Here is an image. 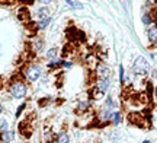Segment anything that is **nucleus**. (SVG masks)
Listing matches in <instances>:
<instances>
[{
  "label": "nucleus",
  "instance_id": "f257e3e1",
  "mask_svg": "<svg viewBox=\"0 0 157 143\" xmlns=\"http://www.w3.org/2000/svg\"><path fill=\"white\" fill-rule=\"evenodd\" d=\"M134 72L137 74H146L148 72V63L144 57H137L134 63Z\"/></svg>",
  "mask_w": 157,
  "mask_h": 143
},
{
  "label": "nucleus",
  "instance_id": "f03ea898",
  "mask_svg": "<svg viewBox=\"0 0 157 143\" xmlns=\"http://www.w3.org/2000/svg\"><path fill=\"white\" fill-rule=\"evenodd\" d=\"M10 93L15 98H23L26 95V86L23 85L22 82H16L10 86Z\"/></svg>",
  "mask_w": 157,
  "mask_h": 143
},
{
  "label": "nucleus",
  "instance_id": "7ed1b4c3",
  "mask_svg": "<svg viewBox=\"0 0 157 143\" xmlns=\"http://www.w3.org/2000/svg\"><path fill=\"white\" fill-rule=\"evenodd\" d=\"M39 74H41V69L38 66H29L26 69V77L29 80H36L39 77Z\"/></svg>",
  "mask_w": 157,
  "mask_h": 143
},
{
  "label": "nucleus",
  "instance_id": "20e7f679",
  "mask_svg": "<svg viewBox=\"0 0 157 143\" xmlns=\"http://www.w3.org/2000/svg\"><path fill=\"white\" fill-rule=\"evenodd\" d=\"M98 74H99V79H108L109 77V69L105 64H99L98 66Z\"/></svg>",
  "mask_w": 157,
  "mask_h": 143
},
{
  "label": "nucleus",
  "instance_id": "39448f33",
  "mask_svg": "<svg viewBox=\"0 0 157 143\" xmlns=\"http://www.w3.org/2000/svg\"><path fill=\"white\" fill-rule=\"evenodd\" d=\"M109 86V79H99L98 80V85H96V89L99 92H105Z\"/></svg>",
  "mask_w": 157,
  "mask_h": 143
},
{
  "label": "nucleus",
  "instance_id": "423d86ee",
  "mask_svg": "<svg viewBox=\"0 0 157 143\" xmlns=\"http://www.w3.org/2000/svg\"><path fill=\"white\" fill-rule=\"evenodd\" d=\"M148 40L151 41L153 44L157 42V26H151L148 29Z\"/></svg>",
  "mask_w": 157,
  "mask_h": 143
},
{
  "label": "nucleus",
  "instance_id": "0eeeda50",
  "mask_svg": "<svg viewBox=\"0 0 157 143\" xmlns=\"http://www.w3.org/2000/svg\"><path fill=\"white\" fill-rule=\"evenodd\" d=\"M13 137H15V133L10 132V130H9V132H3V133H2V140H3L5 143L12 142V140H13Z\"/></svg>",
  "mask_w": 157,
  "mask_h": 143
},
{
  "label": "nucleus",
  "instance_id": "6e6552de",
  "mask_svg": "<svg viewBox=\"0 0 157 143\" xmlns=\"http://www.w3.org/2000/svg\"><path fill=\"white\" fill-rule=\"evenodd\" d=\"M99 118L102 121H108L109 118H112V113H109V111H102L101 114H99Z\"/></svg>",
  "mask_w": 157,
  "mask_h": 143
},
{
  "label": "nucleus",
  "instance_id": "1a4fd4ad",
  "mask_svg": "<svg viewBox=\"0 0 157 143\" xmlns=\"http://www.w3.org/2000/svg\"><path fill=\"white\" fill-rule=\"evenodd\" d=\"M68 142H70V137H68L67 133L60 134V136H58V140H57V143H68Z\"/></svg>",
  "mask_w": 157,
  "mask_h": 143
},
{
  "label": "nucleus",
  "instance_id": "9d476101",
  "mask_svg": "<svg viewBox=\"0 0 157 143\" xmlns=\"http://www.w3.org/2000/svg\"><path fill=\"white\" fill-rule=\"evenodd\" d=\"M48 22H50V18H41V21H39V28H45L47 25H48Z\"/></svg>",
  "mask_w": 157,
  "mask_h": 143
},
{
  "label": "nucleus",
  "instance_id": "9b49d317",
  "mask_svg": "<svg viewBox=\"0 0 157 143\" xmlns=\"http://www.w3.org/2000/svg\"><path fill=\"white\" fill-rule=\"evenodd\" d=\"M57 56V50L56 48H51V50H48V53H47V58H56Z\"/></svg>",
  "mask_w": 157,
  "mask_h": 143
},
{
  "label": "nucleus",
  "instance_id": "f8f14e48",
  "mask_svg": "<svg viewBox=\"0 0 157 143\" xmlns=\"http://www.w3.org/2000/svg\"><path fill=\"white\" fill-rule=\"evenodd\" d=\"M112 120H113V124H119L121 114H119V113H112Z\"/></svg>",
  "mask_w": 157,
  "mask_h": 143
},
{
  "label": "nucleus",
  "instance_id": "ddd939ff",
  "mask_svg": "<svg viewBox=\"0 0 157 143\" xmlns=\"http://www.w3.org/2000/svg\"><path fill=\"white\" fill-rule=\"evenodd\" d=\"M67 5H68V6H71L73 9H77V7L80 9V7H83V6H82V3H77V2H71V0H68Z\"/></svg>",
  "mask_w": 157,
  "mask_h": 143
},
{
  "label": "nucleus",
  "instance_id": "4468645a",
  "mask_svg": "<svg viewBox=\"0 0 157 143\" xmlns=\"http://www.w3.org/2000/svg\"><path fill=\"white\" fill-rule=\"evenodd\" d=\"M151 22H153V19H151V16H150V15H144V16H143V23L150 25Z\"/></svg>",
  "mask_w": 157,
  "mask_h": 143
},
{
  "label": "nucleus",
  "instance_id": "2eb2a0df",
  "mask_svg": "<svg viewBox=\"0 0 157 143\" xmlns=\"http://www.w3.org/2000/svg\"><path fill=\"white\" fill-rule=\"evenodd\" d=\"M87 107H89V102H87V101H82V102L78 104V109H80V111H84Z\"/></svg>",
  "mask_w": 157,
  "mask_h": 143
},
{
  "label": "nucleus",
  "instance_id": "dca6fc26",
  "mask_svg": "<svg viewBox=\"0 0 157 143\" xmlns=\"http://www.w3.org/2000/svg\"><path fill=\"white\" fill-rule=\"evenodd\" d=\"M6 127H7V123H6V120H0V130H5Z\"/></svg>",
  "mask_w": 157,
  "mask_h": 143
},
{
  "label": "nucleus",
  "instance_id": "f3484780",
  "mask_svg": "<svg viewBox=\"0 0 157 143\" xmlns=\"http://www.w3.org/2000/svg\"><path fill=\"white\" fill-rule=\"evenodd\" d=\"M2 111H3V108H2V105H0V113H2Z\"/></svg>",
  "mask_w": 157,
  "mask_h": 143
},
{
  "label": "nucleus",
  "instance_id": "a211bd4d",
  "mask_svg": "<svg viewBox=\"0 0 157 143\" xmlns=\"http://www.w3.org/2000/svg\"><path fill=\"white\" fill-rule=\"evenodd\" d=\"M143 143H150V142H148V140H146V142H143Z\"/></svg>",
  "mask_w": 157,
  "mask_h": 143
},
{
  "label": "nucleus",
  "instance_id": "6ab92c4d",
  "mask_svg": "<svg viewBox=\"0 0 157 143\" xmlns=\"http://www.w3.org/2000/svg\"><path fill=\"white\" fill-rule=\"evenodd\" d=\"M156 91H157V89H156Z\"/></svg>",
  "mask_w": 157,
  "mask_h": 143
}]
</instances>
